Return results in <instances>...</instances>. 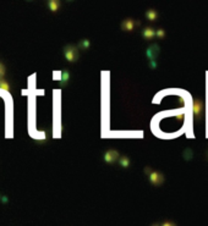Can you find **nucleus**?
I'll return each instance as SVG.
<instances>
[{"instance_id":"obj_1","label":"nucleus","mask_w":208,"mask_h":226,"mask_svg":"<svg viewBox=\"0 0 208 226\" xmlns=\"http://www.w3.org/2000/svg\"><path fill=\"white\" fill-rule=\"evenodd\" d=\"M64 51H65V59H66L68 61L73 63V61H76V60L78 59V50H77L76 47H73V45H68V47L65 48Z\"/></svg>"},{"instance_id":"obj_2","label":"nucleus","mask_w":208,"mask_h":226,"mask_svg":"<svg viewBox=\"0 0 208 226\" xmlns=\"http://www.w3.org/2000/svg\"><path fill=\"white\" fill-rule=\"evenodd\" d=\"M148 176H149V181L152 182V185H156V186L163 183V181H164L163 175L159 174V172H157V171H149L148 172Z\"/></svg>"},{"instance_id":"obj_3","label":"nucleus","mask_w":208,"mask_h":226,"mask_svg":"<svg viewBox=\"0 0 208 226\" xmlns=\"http://www.w3.org/2000/svg\"><path fill=\"white\" fill-rule=\"evenodd\" d=\"M158 53H159V47L157 44H154V45H152L147 49V56H148L149 60H154L157 58Z\"/></svg>"},{"instance_id":"obj_4","label":"nucleus","mask_w":208,"mask_h":226,"mask_svg":"<svg viewBox=\"0 0 208 226\" xmlns=\"http://www.w3.org/2000/svg\"><path fill=\"white\" fill-rule=\"evenodd\" d=\"M202 110H203V101L196 99L193 101V113H195V116L196 117H200L201 114H202Z\"/></svg>"},{"instance_id":"obj_5","label":"nucleus","mask_w":208,"mask_h":226,"mask_svg":"<svg viewBox=\"0 0 208 226\" xmlns=\"http://www.w3.org/2000/svg\"><path fill=\"white\" fill-rule=\"evenodd\" d=\"M119 157V153L116 150H108L104 154V160L106 162H114Z\"/></svg>"},{"instance_id":"obj_6","label":"nucleus","mask_w":208,"mask_h":226,"mask_svg":"<svg viewBox=\"0 0 208 226\" xmlns=\"http://www.w3.org/2000/svg\"><path fill=\"white\" fill-rule=\"evenodd\" d=\"M134 27H135V21H132L131 18L125 20V21L123 22V25H121V28L125 30V31H132Z\"/></svg>"},{"instance_id":"obj_7","label":"nucleus","mask_w":208,"mask_h":226,"mask_svg":"<svg viewBox=\"0 0 208 226\" xmlns=\"http://www.w3.org/2000/svg\"><path fill=\"white\" fill-rule=\"evenodd\" d=\"M142 35H143L146 39H151V38H153V37L156 35V31H154L153 28H151V27H146V28L143 30V32H142Z\"/></svg>"},{"instance_id":"obj_8","label":"nucleus","mask_w":208,"mask_h":226,"mask_svg":"<svg viewBox=\"0 0 208 226\" xmlns=\"http://www.w3.org/2000/svg\"><path fill=\"white\" fill-rule=\"evenodd\" d=\"M48 6H49V9H50L52 11H56V10L59 9L60 4H59V1H55V0H52V1H49V2H48Z\"/></svg>"},{"instance_id":"obj_9","label":"nucleus","mask_w":208,"mask_h":226,"mask_svg":"<svg viewBox=\"0 0 208 226\" xmlns=\"http://www.w3.org/2000/svg\"><path fill=\"white\" fill-rule=\"evenodd\" d=\"M146 16H147V18L149 20V21H154L156 18H157V12L154 11V10H148L147 11V14H146Z\"/></svg>"},{"instance_id":"obj_10","label":"nucleus","mask_w":208,"mask_h":226,"mask_svg":"<svg viewBox=\"0 0 208 226\" xmlns=\"http://www.w3.org/2000/svg\"><path fill=\"white\" fill-rule=\"evenodd\" d=\"M70 78V73L68 71H63V75H61V86H65L66 82L69 81Z\"/></svg>"},{"instance_id":"obj_11","label":"nucleus","mask_w":208,"mask_h":226,"mask_svg":"<svg viewBox=\"0 0 208 226\" xmlns=\"http://www.w3.org/2000/svg\"><path fill=\"white\" fill-rule=\"evenodd\" d=\"M119 164L121 165V166H124V167H127L129 165H130V160L126 158V157H123V158H120V160H119Z\"/></svg>"},{"instance_id":"obj_12","label":"nucleus","mask_w":208,"mask_h":226,"mask_svg":"<svg viewBox=\"0 0 208 226\" xmlns=\"http://www.w3.org/2000/svg\"><path fill=\"white\" fill-rule=\"evenodd\" d=\"M184 158H185L186 160H190V159L192 158V150H191V149H186L185 153H184Z\"/></svg>"},{"instance_id":"obj_13","label":"nucleus","mask_w":208,"mask_h":226,"mask_svg":"<svg viewBox=\"0 0 208 226\" xmlns=\"http://www.w3.org/2000/svg\"><path fill=\"white\" fill-rule=\"evenodd\" d=\"M0 88H2L5 91H10V86L7 84V82H5L2 80H0Z\"/></svg>"},{"instance_id":"obj_14","label":"nucleus","mask_w":208,"mask_h":226,"mask_svg":"<svg viewBox=\"0 0 208 226\" xmlns=\"http://www.w3.org/2000/svg\"><path fill=\"white\" fill-rule=\"evenodd\" d=\"M80 47H81V48H85V49L88 48V47H89V40H88V39H83V40L80 43Z\"/></svg>"},{"instance_id":"obj_15","label":"nucleus","mask_w":208,"mask_h":226,"mask_svg":"<svg viewBox=\"0 0 208 226\" xmlns=\"http://www.w3.org/2000/svg\"><path fill=\"white\" fill-rule=\"evenodd\" d=\"M156 35L159 37V38H163V37L165 35V32H164V30H160V28H159V30L156 32Z\"/></svg>"},{"instance_id":"obj_16","label":"nucleus","mask_w":208,"mask_h":226,"mask_svg":"<svg viewBox=\"0 0 208 226\" xmlns=\"http://www.w3.org/2000/svg\"><path fill=\"white\" fill-rule=\"evenodd\" d=\"M4 75H5V67L0 64V78H1Z\"/></svg>"},{"instance_id":"obj_17","label":"nucleus","mask_w":208,"mask_h":226,"mask_svg":"<svg viewBox=\"0 0 208 226\" xmlns=\"http://www.w3.org/2000/svg\"><path fill=\"white\" fill-rule=\"evenodd\" d=\"M149 67H151V68H156V67H157V64H156V61H154V60H151V63H149Z\"/></svg>"},{"instance_id":"obj_18","label":"nucleus","mask_w":208,"mask_h":226,"mask_svg":"<svg viewBox=\"0 0 208 226\" xmlns=\"http://www.w3.org/2000/svg\"><path fill=\"white\" fill-rule=\"evenodd\" d=\"M182 117H184V115H182V114H181V115H177V116H176V119H177V120H181Z\"/></svg>"},{"instance_id":"obj_19","label":"nucleus","mask_w":208,"mask_h":226,"mask_svg":"<svg viewBox=\"0 0 208 226\" xmlns=\"http://www.w3.org/2000/svg\"><path fill=\"white\" fill-rule=\"evenodd\" d=\"M0 198H1V195H0Z\"/></svg>"}]
</instances>
